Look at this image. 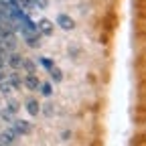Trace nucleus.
I'll return each mask as SVG.
<instances>
[{
    "label": "nucleus",
    "mask_w": 146,
    "mask_h": 146,
    "mask_svg": "<svg viewBox=\"0 0 146 146\" xmlns=\"http://www.w3.org/2000/svg\"><path fill=\"white\" fill-rule=\"evenodd\" d=\"M12 130L21 136V134H31V130H33V126H31V122H27V120H14L12 122Z\"/></svg>",
    "instance_id": "nucleus-1"
},
{
    "label": "nucleus",
    "mask_w": 146,
    "mask_h": 146,
    "mask_svg": "<svg viewBox=\"0 0 146 146\" xmlns=\"http://www.w3.org/2000/svg\"><path fill=\"white\" fill-rule=\"evenodd\" d=\"M36 31H39V35L51 36V35H53V31H55V25L49 21V18H41V21L36 23Z\"/></svg>",
    "instance_id": "nucleus-2"
},
{
    "label": "nucleus",
    "mask_w": 146,
    "mask_h": 146,
    "mask_svg": "<svg viewBox=\"0 0 146 146\" xmlns=\"http://www.w3.org/2000/svg\"><path fill=\"white\" fill-rule=\"evenodd\" d=\"M57 25L63 29V31H71L73 27H75V21L69 16V14H65V12H61V14H57Z\"/></svg>",
    "instance_id": "nucleus-3"
},
{
    "label": "nucleus",
    "mask_w": 146,
    "mask_h": 146,
    "mask_svg": "<svg viewBox=\"0 0 146 146\" xmlns=\"http://www.w3.org/2000/svg\"><path fill=\"white\" fill-rule=\"evenodd\" d=\"M23 39H25V43H27L29 47H33V49L41 47V35H39V33H25Z\"/></svg>",
    "instance_id": "nucleus-4"
},
{
    "label": "nucleus",
    "mask_w": 146,
    "mask_h": 146,
    "mask_svg": "<svg viewBox=\"0 0 146 146\" xmlns=\"http://www.w3.org/2000/svg\"><path fill=\"white\" fill-rule=\"evenodd\" d=\"M6 59H8V65H10V67H12L14 71L23 67V57H21V55H18V53H10V55H8Z\"/></svg>",
    "instance_id": "nucleus-5"
},
{
    "label": "nucleus",
    "mask_w": 146,
    "mask_h": 146,
    "mask_svg": "<svg viewBox=\"0 0 146 146\" xmlns=\"http://www.w3.org/2000/svg\"><path fill=\"white\" fill-rule=\"evenodd\" d=\"M16 138H18V134H16V132L12 130V128H8V130H4V134L0 136V142L8 146V144H12V142H14Z\"/></svg>",
    "instance_id": "nucleus-6"
},
{
    "label": "nucleus",
    "mask_w": 146,
    "mask_h": 146,
    "mask_svg": "<svg viewBox=\"0 0 146 146\" xmlns=\"http://www.w3.org/2000/svg\"><path fill=\"white\" fill-rule=\"evenodd\" d=\"M25 85H27L31 91H36V89L41 87V81H39V77H36V75H27V77H25Z\"/></svg>",
    "instance_id": "nucleus-7"
},
{
    "label": "nucleus",
    "mask_w": 146,
    "mask_h": 146,
    "mask_svg": "<svg viewBox=\"0 0 146 146\" xmlns=\"http://www.w3.org/2000/svg\"><path fill=\"white\" fill-rule=\"evenodd\" d=\"M27 112H29L31 116H39V112H41L39 102H36V100H29V102H27Z\"/></svg>",
    "instance_id": "nucleus-8"
},
{
    "label": "nucleus",
    "mask_w": 146,
    "mask_h": 146,
    "mask_svg": "<svg viewBox=\"0 0 146 146\" xmlns=\"http://www.w3.org/2000/svg\"><path fill=\"white\" fill-rule=\"evenodd\" d=\"M8 83L12 85V89H18V87H23V79L18 77V73H16V71H12L10 75H8Z\"/></svg>",
    "instance_id": "nucleus-9"
},
{
    "label": "nucleus",
    "mask_w": 146,
    "mask_h": 146,
    "mask_svg": "<svg viewBox=\"0 0 146 146\" xmlns=\"http://www.w3.org/2000/svg\"><path fill=\"white\" fill-rule=\"evenodd\" d=\"M49 73H51V79H53L55 83H59V81L63 79V73H61V69H59L57 65H53V67L49 69Z\"/></svg>",
    "instance_id": "nucleus-10"
},
{
    "label": "nucleus",
    "mask_w": 146,
    "mask_h": 146,
    "mask_svg": "<svg viewBox=\"0 0 146 146\" xmlns=\"http://www.w3.org/2000/svg\"><path fill=\"white\" fill-rule=\"evenodd\" d=\"M0 94H2V96H10L12 94V85L8 83V79L0 81Z\"/></svg>",
    "instance_id": "nucleus-11"
},
{
    "label": "nucleus",
    "mask_w": 146,
    "mask_h": 146,
    "mask_svg": "<svg viewBox=\"0 0 146 146\" xmlns=\"http://www.w3.org/2000/svg\"><path fill=\"white\" fill-rule=\"evenodd\" d=\"M6 108H8V110H4V112H6L8 116H14V114L18 112V102H14V100H10Z\"/></svg>",
    "instance_id": "nucleus-12"
},
{
    "label": "nucleus",
    "mask_w": 146,
    "mask_h": 146,
    "mask_svg": "<svg viewBox=\"0 0 146 146\" xmlns=\"http://www.w3.org/2000/svg\"><path fill=\"white\" fill-rule=\"evenodd\" d=\"M23 67L27 69V75H35V63L31 59H23Z\"/></svg>",
    "instance_id": "nucleus-13"
},
{
    "label": "nucleus",
    "mask_w": 146,
    "mask_h": 146,
    "mask_svg": "<svg viewBox=\"0 0 146 146\" xmlns=\"http://www.w3.org/2000/svg\"><path fill=\"white\" fill-rule=\"evenodd\" d=\"M41 91H43V96H51L53 94V87H51V83H41Z\"/></svg>",
    "instance_id": "nucleus-14"
},
{
    "label": "nucleus",
    "mask_w": 146,
    "mask_h": 146,
    "mask_svg": "<svg viewBox=\"0 0 146 146\" xmlns=\"http://www.w3.org/2000/svg\"><path fill=\"white\" fill-rule=\"evenodd\" d=\"M31 4L43 10V8H47V4H49V2H47V0H31Z\"/></svg>",
    "instance_id": "nucleus-15"
},
{
    "label": "nucleus",
    "mask_w": 146,
    "mask_h": 146,
    "mask_svg": "<svg viewBox=\"0 0 146 146\" xmlns=\"http://www.w3.org/2000/svg\"><path fill=\"white\" fill-rule=\"evenodd\" d=\"M41 65H43L45 69H51V67H53L55 63H53V61H51L49 57H41Z\"/></svg>",
    "instance_id": "nucleus-16"
},
{
    "label": "nucleus",
    "mask_w": 146,
    "mask_h": 146,
    "mask_svg": "<svg viewBox=\"0 0 146 146\" xmlns=\"http://www.w3.org/2000/svg\"><path fill=\"white\" fill-rule=\"evenodd\" d=\"M51 108H53L51 104H47V106H45V114H47V116H51V114H53V110H51Z\"/></svg>",
    "instance_id": "nucleus-17"
},
{
    "label": "nucleus",
    "mask_w": 146,
    "mask_h": 146,
    "mask_svg": "<svg viewBox=\"0 0 146 146\" xmlns=\"http://www.w3.org/2000/svg\"><path fill=\"white\" fill-rule=\"evenodd\" d=\"M0 81H4V73H2V69H0Z\"/></svg>",
    "instance_id": "nucleus-18"
},
{
    "label": "nucleus",
    "mask_w": 146,
    "mask_h": 146,
    "mask_svg": "<svg viewBox=\"0 0 146 146\" xmlns=\"http://www.w3.org/2000/svg\"><path fill=\"white\" fill-rule=\"evenodd\" d=\"M0 146H6V144H2V142H0Z\"/></svg>",
    "instance_id": "nucleus-19"
}]
</instances>
